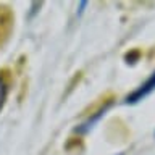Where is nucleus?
I'll use <instances>...</instances> for the list:
<instances>
[{"label": "nucleus", "mask_w": 155, "mask_h": 155, "mask_svg": "<svg viewBox=\"0 0 155 155\" xmlns=\"http://www.w3.org/2000/svg\"><path fill=\"white\" fill-rule=\"evenodd\" d=\"M8 92H10V81L5 76V73H0V110L3 108L5 102H7Z\"/></svg>", "instance_id": "nucleus-2"}, {"label": "nucleus", "mask_w": 155, "mask_h": 155, "mask_svg": "<svg viewBox=\"0 0 155 155\" xmlns=\"http://www.w3.org/2000/svg\"><path fill=\"white\" fill-rule=\"evenodd\" d=\"M153 91H155V71L149 76V79L145 81L144 84H140L134 92H131V94L126 97V104H137V102H140L142 99H145L149 94H152Z\"/></svg>", "instance_id": "nucleus-1"}, {"label": "nucleus", "mask_w": 155, "mask_h": 155, "mask_svg": "<svg viewBox=\"0 0 155 155\" xmlns=\"http://www.w3.org/2000/svg\"><path fill=\"white\" fill-rule=\"evenodd\" d=\"M120 155H123V153H120Z\"/></svg>", "instance_id": "nucleus-3"}]
</instances>
